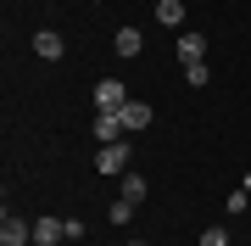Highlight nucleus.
<instances>
[{"instance_id": "3", "label": "nucleus", "mask_w": 251, "mask_h": 246, "mask_svg": "<svg viewBox=\"0 0 251 246\" xmlns=\"http://www.w3.org/2000/svg\"><path fill=\"white\" fill-rule=\"evenodd\" d=\"M128 157H134V151H128V140H112V146H100L95 168H100V173H123V168H128Z\"/></svg>"}, {"instance_id": "10", "label": "nucleus", "mask_w": 251, "mask_h": 246, "mask_svg": "<svg viewBox=\"0 0 251 246\" xmlns=\"http://www.w3.org/2000/svg\"><path fill=\"white\" fill-rule=\"evenodd\" d=\"M156 23L179 28V23H184V6H179V0H156Z\"/></svg>"}, {"instance_id": "4", "label": "nucleus", "mask_w": 251, "mask_h": 246, "mask_svg": "<svg viewBox=\"0 0 251 246\" xmlns=\"http://www.w3.org/2000/svg\"><path fill=\"white\" fill-rule=\"evenodd\" d=\"M67 241V219H34V246H56Z\"/></svg>"}, {"instance_id": "14", "label": "nucleus", "mask_w": 251, "mask_h": 246, "mask_svg": "<svg viewBox=\"0 0 251 246\" xmlns=\"http://www.w3.org/2000/svg\"><path fill=\"white\" fill-rule=\"evenodd\" d=\"M184 79H190V84H212V67H206V62H190Z\"/></svg>"}, {"instance_id": "1", "label": "nucleus", "mask_w": 251, "mask_h": 246, "mask_svg": "<svg viewBox=\"0 0 251 246\" xmlns=\"http://www.w3.org/2000/svg\"><path fill=\"white\" fill-rule=\"evenodd\" d=\"M28 241H34V224L23 213H6L0 219V246H28Z\"/></svg>"}, {"instance_id": "7", "label": "nucleus", "mask_w": 251, "mask_h": 246, "mask_svg": "<svg viewBox=\"0 0 251 246\" xmlns=\"http://www.w3.org/2000/svg\"><path fill=\"white\" fill-rule=\"evenodd\" d=\"M117 118H123V129H145V123H151V107H145V101H128Z\"/></svg>"}, {"instance_id": "11", "label": "nucleus", "mask_w": 251, "mask_h": 246, "mask_svg": "<svg viewBox=\"0 0 251 246\" xmlns=\"http://www.w3.org/2000/svg\"><path fill=\"white\" fill-rule=\"evenodd\" d=\"M123 201H145V173H123Z\"/></svg>"}, {"instance_id": "8", "label": "nucleus", "mask_w": 251, "mask_h": 246, "mask_svg": "<svg viewBox=\"0 0 251 246\" xmlns=\"http://www.w3.org/2000/svg\"><path fill=\"white\" fill-rule=\"evenodd\" d=\"M34 51L45 56V62H62V51H67V45H62V34H34Z\"/></svg>"}, {"instance_id": "9", "label": "nucleus", "mask_w": 251, "mask_h": 246, "mask_svg": "<svg viewBox=\"0 0 251 246\" xmlns=\"http://www.w3.org/2000/svg\"><path fill=\"white\" fill-rule=\"evenodd\" d=\"M140 28H117V56H140Z\"/></svg>"}, {"instance_id": "12", "label": "nucleus", "mask_w": 251, "mask_h": 246, "mask_svg": "<svg viewBox=\"0 0 251 246\" xmlns=\"http://www.w3.org/2000/svg\"><path fill=\"white\" fill-rule=\"evenodd\" d=\"M106 219H112V224H128V219H134V201H123V196H117L112 207H106Z\"/></svg>"}, {"instance_id": "2", "label": "nucleus", "mask_w": 251, "mask_h": 246, "mask_svg": "<svg viewBox=\"0 0 251 246\" xmlns=\"http://www.w3.org/2000/svg\"><path fill=\"white\" fill-rule=\"evenodd\" d=\"M123 107H128V90L117 79H100L95 84V112H123Z\"/></svg>"}, {"instance_id": "6", "label": "nucleus", "mask_w": 251, "mask_h": 246, "mask_svg": "<svg viewBox=\"0 0 251 246\" xmlns=\"http://www.w3.org/2000/svg\"><path fill=\"white\" fill-rule=\"evenodd\" d=\"M179 62H206V34H179Z\"/></svg>"}, {"instance_id": "16", "label": "nucleus", "mask_w": 251, "mask_h": 246, "mask_svg": "<svg viewBox=\"0 0 251 246\" xmlns=\"http://www.w3.org/2000/svg\"><path fill=\"white\" fill-rule=\"evenodd\" d=\"M246 191H251V173H246Z\"/></svg>"}, {"instance_id": "15", "label": "nucleus", "mask_w": 251, "mask_h": 246, "mask_svg": "<svg viewBox=\"0 0 251 246\" xmlns=\"http://www.w3.org/2000/svg\"><path fill=\"white\" fill-rule=\"evenodd\" d=\"M251 207V191H246V185H240V191H229V213H246Z\"/></svg>"}, {"instance_id": "13", "label": "nucleus", "mask_w": 251, "mask_h": 246, "mask_svg": "<svg viewBox=\"0 0 251 246\" xmlns=\"http://www.w3.org/2000/svg\"><path fill=\"white\" fill-rule=\"evenodd\" d=\"M201 246H229V229L224 224H206L201 229Z\"/></svg>"}, {"instance_id": "5", "label": "nucleus", "mask_w": 251, "mask_h": 246, "mask_svg": "<svg viewBox=\"0 0 251 246\" xmlns=\"http://www.w3.org/2000/svg\"><path fill=\"white\" fill-rule=\"evenodd\" d=\"M128 129H123V118H117V112H95V140L100 146H112V140H123Z\"/></svg>"}]
</instances>
